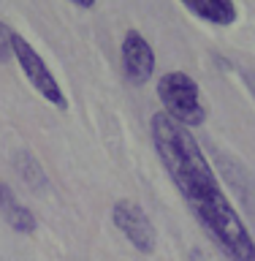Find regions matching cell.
<instances>
[{
  "label": "cell",
  "instance_id": "cell-10",
  "mask_svg": "<svg viewBox=\"0 0 255 261\" xmlns=\"http://www.w3.org/2000/svg\"><path fill=\"white\" fill-rule=\"evenodd\" d=\"M244 82H247L250 93H252V98H255V73H244Z\"/></svg>",
  "mask_w": 255,
  "mask_h": 261
},
{
  "label": "cell",
  "instance_id": "cell-8",
  "mask_svg": "<svg viewBox=\"0 0 255 261\" xmlns=\"http://www.w3.org/2000/svg\"><path fill=\"white\" fill-rule=\"evenodd\" d=\"M16 169L22 171L24 179H27L33 188L44 185V169H41V163L33 158L30 152H19V158H16Z\"/></svg>",
  "mask_w": 255,
  "mask_h": 261
},
{
  "label": "cell",
  "instance_id": "cell-5",
  "mask_svg": "<svg viewBox=\"0 0 255 261\" xmlns=\"http://www.w3.org/2000/svg\"><path fill=\"white\" fill-rule=\"evenodd\" d=\"M122 73L130 85H147L155 73V49L138 30H128L120 46Z\"/></svg>",
  "mask_w": 255,
  "mask_h": 261
},
{
  "label": "cell",
  "instance_id": "cell-9",
  "mask_svg": "<svg viewBox=\"0 0 255 261\" xmlns=\"http://www.w3.org/2000/svg\"><path fill=\"white\" fill-rule=\"evenodd\" d=\"M14 30L8 28L6 22H0V60L3 63H8L14 57Z\"/></svg>",
  "mask_w": 255,
  "mask_h": 261
},
{
  "label": "cell",
  "instance_id": "cell-3",
  "mask_svg": "<svg viewBox=\"0 0 255 261\" xmlns=\"http://www.w3.org/2000/svg\"><path fill=\"white\" fill-rule=\"evenodd\" d=\"M11 46H14V60L19 63V68H22L24 76H27V82L33 85V90H36L41 98H46L52 106H57V109H63V112L68 109V98H65L60 82H57L54 73L49 71L44 57L30 46V41L22 38L19 33H14V44Z\"/></svg>",
  "mask_w": 255,
  "mask_h": 261
},
{
  "label": "cell",
  "instance_id": "cell-2",
  "mask_svg": "<svg viewBox=\"0 0 255 261\" xmlns=\"http://www.w3.org/2000/svg\"><path fill=\"white\" fill-rule=\"evenodd\" d=\"M158 98L163 103V114L187 130L199 128L207 120V106H204L199 82L185 71L163 73L158 79Z\"/></svg>",
  "mask_w": 255,
  "mask_h": 261
},
{
  "label": "cell",
  "instance_id": "cell-6",
  "mask_svg": "<svg viewBox=\"0 0 255 261\" xmlns=\"http://www.w3.org/2000/svg\"><path fill=\"white\" fill-rule=\"evenodd\" d=\"M0 215H3L6 223L11 226L14 231H19V234H33L38 228L36 215L16 199L14 191L6 182H0Z\"/></svg>",
  "mask_w": 255,
  "mask_h": 261
},
{
  "label": "cell",
  "instance_id": "cell-4",
  "mask_svg": "<svg viewBox=\"0 0 255 261\" xmlns=\"http://www.w3.org/2000/svg\"><path fill=\"white\" fill-rule=\"evenodd\" d=\"M111 220L120 228V234L133 245L138 253H155L158 248V231L150 215L130 199H120L111 207Z\"/></svg>",
  "mask_w": 255,
  "mask_h": 261
},
{
  "label": "cell",
  "instance_id": "cell-7",
  "mask_svg": "<svg viewBox=\"0 0 255 261\" xmlns=\"http://www.w3.org/2000/svg\"><path fill=\"white\" fill-rule=\"evenodd\" d=\"M185 8L190 14H195L199 19L209 22V24H217V28H228V24L236 22V6L231 0H187Z\"/></svg>",
  "mask_w": 255,
  "mask_h": 261
},
{
  "label": "cell",
  "instance_id": "cell-1",
  "mask_svg": "<svg viewBox=\"0 0 255 261\" xmlns=\"http://www.w3.org/2000/svg\"><path fill=\"white\" fill-rule=\"evenodd\" d=\"M150 136L166 174L217 250L228 261H255V240L250 228L223 191L193 130L177 125L163 112H155L150 120Z\"/></svg>",
  "mask_w": 255,
  "mask_h": 261
}]
</instances>
